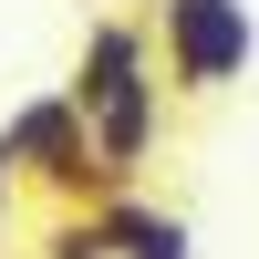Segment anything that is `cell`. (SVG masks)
<instances>
[{"label":"cell","mask_w":259,"mask_h":259,"mask_svg":"<svg viewBox=\"0 0 259 259\" xmlns=\"http://www.w3.org/2000/svg\"><path fill=\"white\" fill-rule=\"evenodd\" d=\"M62 94L83 104V124H94V156L114 166L124 187L156 166L166 145V62H156V31H145V11H94L73 41V73H62Z\"/></svg>","instance_id":"1"},{"label":"cell","mask_w":259,"mask_h":259,"mask_svg":"<svg viewBox=\"0 0 259 259\" xmlns=\"http://www.w3.org/2000/svg\"><path fill=\"white\" fill-rule=\"evenodd\" d=\"M0 156H11L21 187H41L52 207H104L114 197V166L94 156V124H83V104L62 94V83H41V94H21L11 114H0Z\"/></svg>","instance_id":"2"},{"label":"cell","mask_w":259,"mask_h":259,"mask_svg":"<svg viewBox=\"0 0 259 259\" xmlns=\"http://www.w3.org/2000/svg\"><path fill=\"white\" fill-rule=\"evenodd\" d=\"M145 31H156V62H166L177 104L239 94L249 62H259V11L249 0H145Z\"/></svg>","instance_id":"3"},{"label":"cell","mask_w":259,"mask_h":259,"mask_svg":"<svg viewBox=\"0 0 259 259\" xmlns=\"http://www.w3.org/2000/svg\"><path fill=\"white\" fill-rule=\"evenodd\" d=\"M104 228H114V259H197V228L177 207H156L145 187H114L104 197Z\"/></svg>","instance_id":"4"},{"label":"cell","mask_w":259,"mask_h":259,"mask_svg":"<svg viewBox=\"0 0 259 259\" xmlns=\"http://www.w3.org/2000/svg\"><path fill=\"white\" fill-rule=\"evenodd\" d=\"M31 259H114V228H104V207H52L41 218Z\"/></svg>","instance_id":"5"},{"label":"cell","mask_w":259,"mask_h":259,"mask_svg":"<svg viewBox=\"0 0 259 259\" xmlns=\"http://www.w3.org/2000/svg\"><path fill=\"white\" fill-rule=\"evenodd\" d=\"M11 207H21V177H11V156H0V239H11Z\"/></svg>","instance_id":"6"}]
</instances>
